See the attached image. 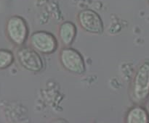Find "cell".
Returning a JSON list of instances; mask_svg holds the SVG:
<instances>
[{
  "mask_svg": "<svg viewBox=\"0 0 149 123\" xmlns=\"http://www.w3.org/2000/svg\"><path fill=\"white\" fill-rule=\"evenodd\" d=\"M130 98L135 104H143L149 99V60L136 68L130 86Z\"/></svg>",
  "mask_w": 149,
  "mask_h": 123,
  "instance_id": "1",
  "label": "cell"
},
{
  "mask_svg": "<svg viewBox=\"0 0 149 123\" xmlns=\"http://www.w3.org/2000/svg\"><path fill=\"white\" fill-rule=\"evenodd\" d=\"M29 46L41 54L55 53L59 48V41L53 33L46 30H37L29 36Z\"/></svg>",
  "mask_w": 149,
  "mask_h": 123,
  "instance_id": "4",
  "label": "cell"
},
{
  "mask_svg": "<svg viewBox=\"0 0 149 123\" xmlns=\"http://www.w3.org/2000/svg\"><path fill=\"white\" fill-rule=\"evenodd\" d=\"M61 66L67 72L75 75H83L87 70L84 56L76 49L63 46L58 53Z\"/></svg>",
  "mask_w": 149,
  "mask_h": 123,
  "instance_id": "3",
  "label": "cell"
},
{
  "mask_svg": "<svg viewBox=\"0 0 149 123\" xmlns=\"http://www.w3.org/2000/svg\"><path fill=\"white\" fill-rule=\"evenodd\" d=\"M77 22L79 27L86 33L101 35L104 31V24L101 17L91 9H84L79 12Z\"/></svg>",
  "mask_w": 149,
  "mask_h": 123,
  "instance_id": "6",
  "label": "cell"
},
{
  "mask_svg": "<svg viewBox=\"0 0 149 123\" xmlns=\"http://www.w3.org/2000/svg\"><path fill=\"white\" fill-rule=\"evenodd\" d=\"M147 1H148V4H149V0H147Z\"/></svg>",
  "mask_w": 149,
  "mask_h": 123,
  "instance_id": "11",
  "label": "cell"
},
{
  "mask_svg": "<svg viewBox=\"0 0 149 123\" xmlns=\"http://www.w3.org/2000/svg\"><path fill=\"white\" fill-rule=\"evenodd\" d=\"M15 58L19 65L29 72H39L45 69V61L41 54L30 46L24 45L17 48Z\"/></svg>",
  "mask_w": 149,
  "mask_h": 123,
  "instance_id": "5",
  "label": "cell"
},
{
  "mask_svg": "<svg viewBox=\"0 0 149 123\" xmlns=\"http://www.w3.org/2000/svg\"><path fill=\"white\" fill-rule=\"evenodd\" d=\"M15 60V55L10 49H0V70L11 67Z\"/></svg>",
  "mask_w": 149,
  "mask_h": 123,
  "instance_id": "9",
  "label": "cell"
},
{
  "mask_svg": "<svg viewBox=\"0 0 149 123\" xmlns=\"http://www.w3.org/2000/svg\"><path fill=\"white\" fill-rule=\"evenodd\" d=\"M77 27L72 21H64L58 27V38L63 46H71L76 40Z\"/></svg>",
  "mask_w": 149,
  "mask_h": 123,
  "instance_id": "7",
  "label": "cell"
},
{
  "mask_svg": "<svg viewBox=\"0 0 149 123\" xmlns=\"http://www.w3.org/2000/svg\"><path fill=\"white\" fill-rule=\"evenodd\" d=\"M4 33L6 38L13 46L21 47L26 44L30 36L29 24L22 16L11 15L6 20Z\"/></svg>",
  "mask_w": 149,
  "mask_h": 123,
  "instance_id": "2",
  "label": "cell"
},
{
  "mask_svg": "<svg viewBox=\"0 0 149 123\" xmlns=\"http://www.w3.org/2000/svg\"><path fill=\"white\" fill-rule=\"evenodd\" d=\"M148 109H149V101H148Z\"/></svg>",
  "mask_w": 149,
  "mask_h": 123,
  "instance_id": "10",
  "label": "cell"
},
{
  "mask_svg": "<svg viewBox=\"0 0 149 123\" xmlns=\"http://www.w3.org/2000/svg\"><path fill=\"white\" fill-rule=\"evenodd\" d=\"M125 123H149V112L141 104H135L126 112L124 118Z\"/></svg>",
  "mask_w": 149,
  "mask_h": 123,
  "instance_id": "8",
  "label": "cell"
}]
</instances>
